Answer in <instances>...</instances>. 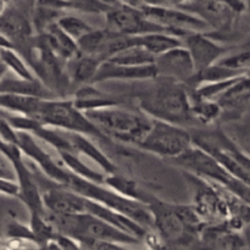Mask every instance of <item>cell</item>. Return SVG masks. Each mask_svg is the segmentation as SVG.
Segmentation results:
<instances>
[{
  "label": "cell",
  "mask_w": 250,
  "mask_h": 250,
  "mask_svg": "<svg viewBox=\"0 0 250 250\" xmlns=\"http://www.w3.org/2000/svg\"><path fill=\"white\" fill-rule=\"evenodd\" d=\"M136 106L151 119L186 126L194 124L192 99L186 84L167 78L150 80L149 87L134 94Z\"/></svg>",
  "instance_id": "6da1fadb"
},
{
  "label": "cell",
  "mask_w": 250,
  "mask_h": 250,
  "mask_svg": "<svg viewBox=\"0 0 250 250\" xmlns=\"http://www.w3.org/2000/svg\"><path fill=\"white\" fill-rule=\"evenodd\" d=\"M154 217V231L165 244L186 246L202 233L204 220L189 205L172 204L151 197L148 203Z\"/></svg>",
  "instance_id": "7a4b0ae2"
},
{
  "label": "cell",
  "mask_w": 250,
  "mask_h": 250,
  "mask_svg": "<svg viewBox=\"0 0 250 250\" xmlns=\"http://www.w3.org/2000/svg\"><path fill=\"white\" fill-rule=\"evenodd\" d=\"M85 114L110 139L138 146L150 129L153 119L138 107L124 105L90 110Z\"/></svg>",
  "instance_id": "3957f363"
},
{
  "label": "cell",
  "mask_w": 250,
  "mask_h": 250,
  "mask_svg": "<svg viewBox=\"0 0 250 250\" xmlns=\"http://www.w3.org/2000/svg\"><path fill=\"white\" fill-rule=\"evenodd\" d=\"M65 187L84 195L88 199L94 200L115 211L126 215L148 231H154L153 214L148 205L144 203L125 197L107 186L92 182L72 172L70 173V178Z\"/></svg>",
  "instance_id": "277c9868"
},
{
  "label": "cell",
  "mask_w": 250,
  "mask_h": 250,
  "mask_svg": "<svg viewBox=\"0 0 250 250\" xmlns=\"http://www.w3.org/2000/svg\"><path fill=\"white\" fill-rule=\"evenodd\" d=\"M172 161L189 175L222 186L232 194L250 204V186L232 176L211 154L200 146L194 144Z\"/></svg>",
  "instance_id": "5b68a950"
},
{
  "label": "cell",
  "mask_w": 250,
  "mask_h": 250,
  "mask_svg": "<svg viewBox=\"0 0 250 250\" xmlns=\"http://www.w3.org/2000/svg\"><path fill=\"white\" fill-rule=\"evenodd\" d=\"M38 121L61 131L78 133L103 142H111L84 111L76 106L72 99L55 98L45 99L41 107Z\"/></svg>",
  "instance_id": "8992f818"
},
{
  "label": "cell",
  "mask_w": 250,
  "mask_h": 250,
  "mask_svg": "<svg viewBox=\"0 0 250 250\" xmlns=\"http://www.w3.org/2000/svg\"><path fill=\"white\" fill-rule=\"evenodd\" d=\"M195 146L211 154L232 176L250 186V156L221 129L192 133Z\"/></svg>",
  "instance_id": "52a82bcc"
},
{
  "label": "cell",
  "mask_w": 250,
  "mask_h": 250,
  "mask_svg": "<svg viewBox=\"0 0 250 250\" xmlns=\"http://www.w3.org/2000/svg\"><path fill=\"white\" fill-rule=\"evenodd\" d=\"M193 146L192 133L185 126L153 119L150 129L137 146L146 153L173 160Z\"/></svg>",
  "instance_id": "ba28073f"
},
{
  "label": "cell",
  "mask_w": 250,
  "mask_h": 250,
  "mask_svg": "<svg viewBox=\"0 0 250 250\" xmlns=\"http://www.w3.org/2000/svg\"><path fill=\"white\" fill-rule=\"evenodd\" d=\"M181 9L199 17L210 28V34H227L236 28L241 12L226 0H192Z\"/></svg>",
  "instance_id": "9c48e42d"
},
{
  "label": "cell",
  "mask_w": 250,
  "mask_h": 250,
  "mask_svg": "<svg viewBox=\"0 0 250 250\" xmlns=\"http://www.w3.org/2000/svg\"><path fill=\"white\" fill-rule=\"evenodd\" d=\"M139 9L143 10L149 19L164 27L168 33L175 34L181 39L194 32L210 31L209 26L203 20L181 7H172L168 5H143Z\"/></svg>",
  "instance_id": "30bf717a"
},
{
  "label": "cell",
  "mask_w": 250,
  "mask_h": 250,
  "mask_svg": "<svg viewBox=\"0 0 250 250\" xmlns=\"http://www.w3.org/2000/svg\"><path fill=\"white\" fill-rule=\"evenodd\" d=\"M106 28L126 36L141 37L154 32H167L164 27L149 19L139 7L120 4L105 14Z\"/></svg>",
  "instance_id": "8fae6325"
},
{
  "label": "cell",
  "mask_w": 250,
  "mask_h": 250,
  "mask_svg": "<svg viewBox=\"0 0 250 250\" xmlns=\"http://www.w3.org/2000/svg\"><path fill=\"white\" fill-rule=\"evenodd\" d=\"M77 43L82 54L106 61L120 51L139 44V37L117 33L105 27L102 29H93Z\"/></svg>",
  "instance_id": "7c38bea8"
},
{
  "label": "cell",
  "mask_w": 250,
  "mask_h": 250,
  "mask_svg": "<svg viewBox=\"0 0 250 250\" xmlns=\"http://www.w3.org/2000/svg\"><path fill=\"white\" fill-rule=\"evenodd\" d=\"M46 183L41 187L43 202L49 212L59 215H77L87 212L88 198L45 176Z\"/></svg>",
  "instance_id": "4fadbf2b"
},
{
  "label": "cell",
  "mask_w": 250,
  "mask_h": 250,
  "mask_svg": "<svg viewBox=\"0 0 250 250\" xmlns=\"http://www.w3.org/2000/svg\"><path fill=\"white\" fill-rule=\"evenodd\" d=\"M182 42L192 56L195 72L215 65L231 51L229 48L217 43L214 37L210 36L208 32L189 33L183 37Z\"/></svg>",
  "instance_id": "5bb4252c"
},
{
  "label": "cell",
  "mask_w": 250,
  "mask_h": 250,
  "mask_svg": "<svg viewBox=\"0 0 250 250\" xmlns=\"http://www.w3.org/2000/svg\"><path fill=\"white\" fill-rule=\"evenodd\" d=\"M155 67L158 77L167 78L186 84L195 73V66L189 51L185 45L156 56Z\"/></svg>",
  "instance_id": "9a60e30c"
},
{
  "label": "cell",
  "mask_w": 250,
  "mask_h": 250,
  "mask_svg": "<svg viewBox=\"0 0 250 250\" xmlns=\"http://www.w3.org/2000/svg\"><path fill=\"white\" fill-rule=\"evenodd\" d=\"M158 77L155 65L127 66L121 63L103 61L94 78V84L109 81H122V82H146Z\"/></svg>",
  "instance_id": "2e32d148"
},
{
  "label": "cell",
  "mask_w": 250,
  "mask_h": 250,
  "mask_svg": "<svg viewBox=\"0 0 250 250\" xmlns=\"http://www.w3.org/2000/svg\"><path fill=\"white\" fill-rule=\"evenodd\" d=\"M0 93H11V94L31 95L42 99H55L59 98L45 83L39 78L37 80H24L17 76L1 75Z\"/></svg>",
  "instance_id": "e0dca14e"
},
{
  "label": "cell",
  "mask_w": 250,
  "mask_h": 250,
  "mask_svg": "<svg viewBox=\"0 0 250 250\" xmlns=\"http://www.w3.org/2000/svg\"><path fill=\"white\" fill-rule=\"evenodd\" d=\"M72 100L75 102L76 106L84 112L122 104V100L120 98L98 89L94 83L76 88Z\"/></svg>",
  "instance_id": "ac0fdd59"
},
{
  "label": "cell",
  "mask_w": 250,
  "mask_h": 250,
  "mask_svg": "<svg viewBox=\"0 0 250 250\" xmlns=\"http://www.w3.org/2000/svg\"><path fill=\"white\" fill-rule=\"evenodd\" d=\"M203 250H244V242L229 226H212L202 231Z\"/></svg>",
  "instance_id": "d6986e66"
},
{
  "label": "cell",
  "mask_w": 250,
  "mask_h": 250,
  "mask_svg": "<svg viewBox=\"0 0 250 250\" xmlns=\"http://www.w3.org/2000/svg\"><path fill=\"white\" fill-rule=\"evenodd\" d=\"M41 34L44 36L46 44H48L49 48L51 49V51H53L65 65L68 61L72 60L73 58H76L78 54H81L80 46H78L77 42H76L72 37L68 36V34L59 26L58 22L51 24L44 33Z\"/></svg>",
  "instance_id": "ffe728a7"
},
{
  "label": "cell",
  "mask_w": 250,
  "mask_h": 250,
  "mask_svg": "<svg viewBox=\"0 0 250 250\" xmlns=\"http://www.w3.org/2000/svg\"><path fill=\"white\" fill-rule=\"evenodd\" d=\"M102 62L103 61L100 59L82 53L68 61L66 63V72L73 87L78 88L81 85L90 84L94 82Z\"/></svg>",
  "instance_id": "44dd1931"
},
{
  "label": "cell",
  "mask_w": 250,
  "mask_h": 250,
  "mask_svg": "<svg viewBox=\"0 0 250 250\" xmlns=\"http://www.w3.org/2000/svg\"><path fill=\"white\" fill-rule=\"evenodd\" d=\"M216 102L221 105L224 114H241L250 104V78L247 75L239 77Z\"/></svg>",
  "instance_id": "7402d4cb"
},
{
  "label": "cell",
  "mask_w": 250,
  "mask_h": 250,
  "mask_svg": "<svg viewBox=\"0 0 250 250\" xmlns=\"http://www.w3.org/2000/svg\"><path fill=\"white\" fill-rule=\"evenodd\" d=\"M67 136L72 143L73 149L77 154L84 155L89 158L93 163L97 164L100 167V170L105 175H111V173L119 172V168L115 166V164L90 141V137L83 136L78 133H70L67 132Z\"/></svg>",
  "instance_id": "603a6c76"
},
{
  "label": "cell",
  "mask_w": 250,
  "mask_h": 250,
  "mask_svg": "<svg viewBox=\"0 0 250 250\" xmlns=\"http://www.w3.org/2000/svg\"><path fill=\"white\" fill-rule=\"evenodd\" d=\"M44 100L45 99L31 97V95L11 94V93H1L0 95V104L4 111L24 115L33 119L38 117Z\"/></svg>",
  "instance_id": "cb8c5ba5"
},
{
  "label": "cell",
  "mask_w": 250,
  "mask_h": 250,
  "mask_svg": "<svg viewBox=\"0 0 250 250\" xmlns=\"http://www.w3.org/2000/svg\"><path fill=\"white\" fill-rule=\"evenodd\" d=\"M104 185L107 186L109 188H111V189H114L115 192L125 195V197L138 200V202L144 203V204L146 205H148L150 198L153 197V195L146 193L144 189H142L141 186H139L136 181L121 175L120 172L105 176Z\"/></svg>",
  "instance_id": "d4e9b609"
},
{
  "label": "cell",
  "mask_w": 250,
  "mask_h": 250,
  "mask_svg": "<svg viewBox=\"0 0 250 250\" xmlns=\"http://www.w3.org/2000/svg\"><path fill=\"white\" fill-rule=\"evenodd\" d=\"M139 44L150 51L154 56H159L166 51L183 45V42L180 37L168 32H154L139 37Z\"/></svg>",
  "instance_id": "484cf974"
},
{
  "label": "cell",
  "mask_w": 250,
  "mask_h": 250,
  "mask_svg": "<svg viewBox=\"0 0 250 250\" xmlns=\"http://www.w3.org/2000/svg\"><path fill=\"white\" fill-rule=\"evenodd\" d=\"M1 62L4 68L11 71L15 76L24 80H37V75L32 70L23 56L15 50L14 48L9 45H2L1 44Z\"/></svg>",
  "instance_id": "4316f807"
},
{
  "label": "cell",
  "mask_w": 250,
  "mask_h": 250,
  "mask_svg": "<svg viewBox=\"0 0 250 250\" xmlns=\"http://www.w3.org/2000/svg\"><path fill=\"white\" fill-rule=\"evenodd\" d=\"M59 159H60L61 163H62L71 172L75 173V175L80 176V177L82 178H85V180L88 181H92V182L104 185L105 176L106 175L97 172V171L93 170L92 167L85 165V164L78 158L77 153H72V151H60V153H59Z\"/></svg>",
  "instance_id": "83f0119b"
},
{
  "label": "cell",
  "mask_w": 250,
  "mask_h": 250,
  "mask_svg": "<svg viewBox=\"0 0 250 250\" xmlns=\"http://www.w3.org/2000/svg\"><path fill=\"white\" fill-rule=\"evenodd\" d=\"M222 114H224V110L216 100H192V116L195 124L203 125V126L214 125Z\"/></svg>",
  "instance_id": "f1b7e54d"
},
{
  "label": "cell",
  "mask_w": 250,
  "mask_h": 250,
  "mask_svg": "<svg viewBox=\"0 0 250 250\" xmlns=\"http://www.w3.org/2000/svg\"><path fill=\"white\" fill-rule=\"evenodd\" d=\"M155 59L156 56H154L150 51L146 50L143 45L136 44V45H132L125 50L120 51L119 54L112 56L109 60L112 62L127 66H146L155 63Z\"/></svg>",
  "instance_id": "f546056e"
},
{
  "label": "cell",
  "mask_w": 250,
  "mask_h": 250,
  "mask_svg": "<svg viewBox=\"0 0 250 250\" xmlns=\"http://www.w3.org/2000/svg\"><path fill=\"white\" fill-rule=\"evenodd\" d=\"M58 23L59 26H60L68 36L72 37L76 42H78L82 37H84L85 34L89 33L90 31L94 29L88 22H85L84 20L80 19V17L77 16H73V15H63V16L59 20Z\"/></svg>",
  "instance_id": "4dcf8cb0"
},
{
  "label": "cell",
  "mask_w": 250,
  "mask_h": 250,
  "mask_svg": "<svg viewBox=\"0 0 250 250\" xmlns=\"http://www.w3.org/2000/svg\"><path fill=\"white\" fill-rule=\"evenodd\" d=\"M217 62L231 70L247 75V72L250 70V49L236 51L234 54H227Z\"/></svg>",
  "instance_id": "1f68e13d"
},
{
  "label": "cell",
  "mask_w": 250,
  "mask_h": 250,
  "mask_svg": "<svg viewBox=\"0 0 250 250\" xmlns=\"http://www.w3.org/2000/svg\"><path fill=\"white\" fill-rule=\"evenodd\" d=\"M70 9L78 10L88 14H106L110 11V7L100 2L99 0H68Z\"/></svg>",
  "instance_id": "d6a6232c"
},
{
  "label": "cell",
  "mask_w": 250,
  "mask_h": 250,
  "mask_svg": "<svg viewBox=\"0 0 250 250\" xmlns=\"http://www.w3.org/2000/svg\"><path fill=\"white\" fill-rule=\"evenodd\" d=\"M5 237H10V238H24L36 241V237H34L31 227L24 226V225L20 224V222L17 221L9 222V225H7L6 227V234H5ZM37 243H38V242H37Z\"/></svg>",
  "instance_id": "836d02e7"
},
{
  "label": "cell",
  "mask_w": 250,
  "mask_h": 250,
  "mask_svg": "<svg viewBox=\"0 0 250 250\" xmlns=\"http://www.w3.org/2000/svg\"><path fill=\"white\" fill-rule=\"evenodd\" d=\"M1 186V192L2 194L7 195V197H14V198H20V185L17 181H11V180H1L0 182Z\"/></svg>",
  "instance_id": "e575fe53"
},
{
  "label": "cell",
  "mask_w": 250,
  "mask_h": 250,
  "mask_svg": "<svg viewBox=\"0 0 250 250\" xmlns=\"http://www.w3.org/2000/svg\"><path fill=\"white\" fill-rule=\"evenodd\" d=\"M247 2V9L249 10V14H250V0H246Z\"/></svg>",
  "instance_id": "d590c367"
},
{
  "label": "cell",
  "mask_w": 250,
  "mask_h": 250,
  "mask_svg": "<svg viewBox=\"0 0 250 250\" xmlns=\"http://www.w3.org/2000/svg\"><path fill=\"white\" fill-rule=\"evenodd\" d=\"M247 76H248V77L250 78V70L248 71V72H247Z\"/></svg>",
  "instance_id": "8d00e7d4"
}]
</instances>
